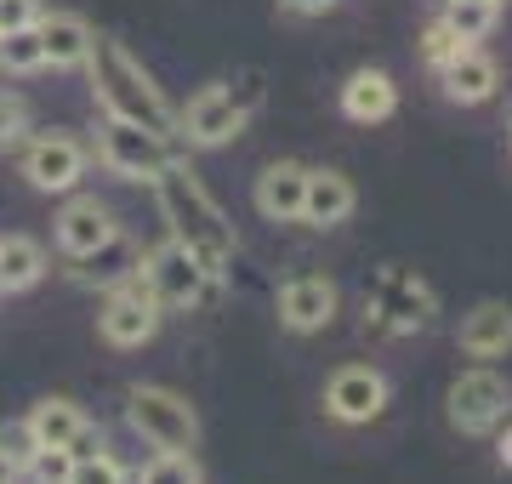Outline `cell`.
Returning <instances> with one entry per match:
<instances>
[{"label": "cell", "instance_id": "29", "mask_svg": "<svg viewBox=\"0 0 512 484\" xmlns=\"http://www.w3.org/2000/svg\"><path fill=\"white\" fill-rule=\"evenodd\" d=\"M29 467H35L40 484H63V479H69V467H74V456H69V450H35Z\"/></svg>", "mask_w": 512, "mask_h": 484}, {"label": "cell", "instance_id": "3", "mask_svg": "<svg viewBox=\"0 0 512 484\" xmlns=\"http://www.w3.org/2000/svg\"><path fill=\"white\" fill-rule=\"evenodd\" d=\"M365 308H370V325L387 336H410V331H427L433 314H439V297L433 285L416 280L410 268H382L376 285L365 291Z\"/></svg>", "mask_w": 512, "mask_h": 484}, {"label": "cell", "instance_id": "27", "mask_svg": "<svg viewBox=\"0 0 512 484\" xmlns=\"http://www.w3.org/2000/svg\"><path fill=\"white\" fill-rule=\"evenodd\" d=\"M461 46H467V40H461L456 29L444 23V18H433V23H427V29H421V57H427L433 69H444V63H450V57H456Z\"/></svg>", "mask_w": 512, "mask_h": 484}, {"label": "cell", "instance_id": "17", "mask_svg": "<svg viewBox=\"0 0 512 484\" xmlns=\"http://www.w3.org/2000/svg\"><path fill=\"white\" fill-rule=\"evenodd\" d=\"M439 75H444V97H450V103H484V97H495V86H501L495 57L478 52V46H461Z\"/></svg>", "mask_w": 512, "mask_h": 484}, {"label": "cell", "instance_id": "20", "mask_svg": "<svg viewBox=\"0 0 512 484\" xmlns=\"http://www.w3.org/2000/svg\"><path fill=\"white\" fill-rule=\"evenodd\" d=\"M137 262H143V251L126 240V234H114V240H103L97 251H86V257H74V280L80 285H120V280H131L137 274Z\"/></svg>", "mask_w": 512, "mask_h": 484}, {"label": "cell", "instance_id": "12", "mask_svg": "<svg viewBox=\"0 0 512 484\" xmlns=\"http://www.w3.org/2000/svg\"><path fill=\"white\" fill-rule=\"evenodd\" d=\"M279 319L291 331H325L336 319V285L325 274H296V280L279 285Z\"/></svg>", "mask_w": 512, "mask_h": 484}, {"label": "cell", "instance_id": "25", "mask_svg": "<svg viewBox=\"0 0 512 484\" xmlns=\"http://www.w3.org/2000/svg\"><path fill=\"white\" fill-rule=\"evenodd\" d=\"M137 484H205V473H200V462H194V450H160V456L143 467Z\"/></svg>", "mask_w": 512, "mask_h": 484}, {"label": "cell", "instance_id": "1", "mask_svg": "<svg viewBox=\"0 0 512 484\" xmlns=\"http://www.w3.org/2000/svg\"><path fill=\"white\" fill-rule=\"evenodd\" d=\"M148 183H154V200H160V217H165V228H171V240L183 245L205 274L222 280V274L234 268L239 234H234V223H228V211L211 200V188L200 183V171L188 166V160H165Z\"/></svg>", "mask_w": 512, "mask_h": 484}, {"label": "cell", "instance_id": "24", "mask_svg": "<svg viewBox=\"0 0 512 484\" xmlns=\"http://www.w3.org/2000/svg\"><path fill=\"white\" fill-rule=\"evenodd\" d=\"M0 69H6V75H35V69H46V52H40L35 29H12V35H0Z\"/></svg>", "mask_w": 512, "mask_h": 484}, {"label": "cell", "instance_id": "7", "mask_svg": "<svg viewBox=\"0 0 512 484\" xmlns=\"http://www.w3.org/2000/svg\"><path fill=\"white\" fill-rule=\"evenodd\" d=\"M160 302H154V291L143 285V274H131V280L109 285V297H103V314H97V331H103V342H114V348H143L148 336L160 331Z\"/></svg>", "mask_w": 512, "mask_h": 484}, {"label": "cell", "instance_id": "14", "mask_svg": "<svg viewBox=\"0 0 512 484\" xmlns=\"http://www.w3.org/2000/svg\"><path fill=\"white\" fill-rule=\"evenodd\" d=\"M35 35H40V52H46L52 69H86V52H92L97 29L80 12H40Z\"/></svg>", "mask_w": 512, "mask_h": 484}, {"label": "cell", "instance_id": "8", "mask_svg": "<svg viewBox=\"0 0 512 484\" xmlns=\"http://www.w3.org/2000/svg\"><path fill=\"white\" fill-rule=\"evenodd\" d=\"M512 410V388L495 371H467L450 382V428L456 433H495Z\"/></svg>", "mask_w": 512, "mask_h": 484}, {"label": "cell", "instance_id": "11", "mask_svg": "<svg viewBox=\"0 0 512 484\" xmlns=\"http://www.w3.org/2000/svg\"><path fill=\"white\" fill-rule=\"evenodd\" d=\"M245 120H251V114L234 103L228 86H205V92L177 114V131H183L188 143H200V149H217V143H228V137L245 131Z\"/></svg>", "mask_w": 512, "mask_h": 484}, {"label": "cell", "instance_id": "33", "mask_svg": "<svg viewBox=\"0 0 512 484\" xmlns=\"http://www.w3.org/2000/svg\"><path fill=\"white\" fill-rule=\"evenodd\" d=\"M285 6H291V12H308V18H319V12H330V6H336V0H285Z\"/></svg>", "mask_w": 512, "mask_h": 484}, {"label": "cell", "instance_id": "15", "mask_svg": "<svg viewBox=\"0 0 512 484\" xmlns=\"http://www.w3.org/2000/svg\"><path fill=\"white\" fill-rule=\"evenodd\" d=\"M302 188H308V166L302 160H274L256 177V211L268 223H296L302 217Z\"/></svg>", "mask_w": 512, "mask_h": 484}, {"label": "cell", "instance_id": "34", "mask_svg": "<svg viewBox=\"0 0 512 484\" xmlns=\"http://www.w3.org/2000/svg\"><path fill=\"white\" fill-rule=\"evenodd\" d=\"M18 473H23V467L12 462V456H6V450H0V484H18Z\"/></svg>", "mask_w": 512, "mask_h": 484}, {"label": "cell", "instance_id": "6", "mask_svg": "<svg viewBox=\"0 0 512 484\" xmlns=\"http://www.w3.org/2000/svg\"><path fill=\"white\" fill-rule=\"evenodd\" d=\"M97 154H103L109 171H120L131 183H148V177L171 160V137H154V131L137 126V120L103 114V126H97Z\"/></svg>", "mask_w": 512, "mask_h": 484}, {"label": "cell", "instance_id": "9", "mask_svg": "<svg viewBox=\"0 0 512 484\" xmlns=\"http://www.w3.org/2000/svg\"><path fill=\"white\" fill-rule=\"evenodd\" d=\"M325 410L348 428H365L387 410V376L370 371V365H342V371L325 382Z\"/></svg>", "mask_w": 512, "mask_h": 484}, {"label": "cell", "instance_id": "32", "mask_svg": "<svg viewBox=\"0 0 512 484\" xmlns=\"http://www.w3.org/2000/svg\"><path fill=\"white\" fill-rule=\"evenodd\" d=\"M495 462H501V467L512 473V422L501 428V439H495Z\"/></svg>", "mask_w": 512, "mask_h": 484}, {"label": "cell", "instance_id": "23", "mask_svg": "<svg viewBox=\"0 0 512 484\" xmlns=\"http://www.w3.org/2000/svg\"><path fill=\"white\" fill-rule=\"evenodd\" d=\"M495 18H501V0H450V12H444V23H450L467 46L490 35Z\"/></svg>", "mask_w": 512, "mask_h": 484}, {"label": "cell", "instance_id": "2", "mask_svg": "<svg viewBox=\"0 0 512 484\" xmlns=\"http://www.w3.org/2000/svg\"><path fill=\"white\" fill-rule=\"evenodd\" d=\"M86 75H92V97L103 114H120V120H137L154 137H177V109L165 103V92L154 86L143 63L109 35H92V52H86Z\"/></svg>", "mask_w": 512, "mask_h": 484}, {"label": "cell", "instance_id": "10", "mask_svg": "<svg viewBox=\"0 0 512 484\" xmlns=\"http://www.w3.org/2000/svg\"><path fill=\"white\" fill-rule=\"evenodd\" d=\"M23 177H29L40 194H69V188L86 177V149H80L74 137L46 131V137H35V143L23 149Z\"/></svg>", "mask_w": 512, "mask_h": 484}, {"label": "cell", "instance_id": "21", "mask_svg": "<svg viewBox=\"0 0 512 484\" xmlns=\"http://www.w3.org/2000/svg\"><path fill=\"white\" fill-rule=\"evenodd\" d=\"M40 274H46L40 240H29V234H0V291L18 297V291L40 285Z\"/></svg>", "mask_w": 512, "mask_h": 484}, {"label": "cell", "instance_id": "22", "mask_svg": "<svg viewBox=\"0 0 512 484\" xmlns=\"http://www.w3.org/2000/svg\"><path fill=\"white\" fill-rule=\"evenodd\" d=\"M86 428V410L74 405V399H40L35 410H29V433H35L40 450H69V439Z\"/></svg>", "mask_w": 512, "mask_h": 484}, {"label": "cell", "instance_id": "19", "mask_svg": "<svg viewBox=\"0 0 512 484\" xmlns=\"http://www.w3.org/2000/svg\"><path fill=\"white\" fill-rule=\"evenodd\" d=\"M393 109H399L393 75H382V69H353L348 86H342V114L359 120V126H376V120H387Z\"/></svg>", "mask_w": 512, "mask_h": 484}, {"label": "cell", "instance_id": "31", "mask_svg": "<svg viewBox=\"0 0 512 484\" xmlns=\"http://www.w3.org/2000/svg\"><path fill=\"white\" fill-rule=\"evenodd\" d=\"M35 18H40V0H0V35L35 29Z\"/></svg>", "mask_w": 512, "mask_h": 484}, {"label": "cell", "instance_id": "13", "mask_svg": "<svg viewBox=\"0 0 512 484\" xmlns=\"http://www.w3.org/2000/svg\"><path fill=\"white\" fill-rule=\"evenodd\" d=\"M120 228H114L109 205L92 200V194H74L63 211H57V245L69 251V257H86V251H97L103 240H114Z\"/></svg>", "mask_w": 512, "mask_h": 484}, {"label": "cell", "instance_id": "4", "mask_svg": "<svg viewBox=\"0 0 512 484\" xmlns=\"http://www.w3.org/2000/svg\"><path fill=\"white\" fill-rule=\"evenodd\" d=\"M137 274H143V285L154 291V302H160V308H171V314H188V308H200V302L217 297V274H205V268L188 257L177 240H165V245H154V251H143Z\"/></svg>", "mask_w": 512, "mask_h": 484}, {"label": "cell", "instance_id": "16", "mask_svg": "<svg viewBox=\"0 0 512 484\" xmlns=\"http://www.w3.org/2000/svg\"><path fill=\"white\" fill-rule=\"evenodd\" d=\"M353 205H359V194H353V183L342 177V171H308V188H302V217L296 223L308 228H336L353 217Z\"/></svg>", "mask_w": 512, "mask_h": 484}, {"label": "cell", "instance_id": "18", "mask_svg": "<svg viewBox=\"0 0 512 484\" xmlns=\"http://www.w3.org/2000/svg\"><path fill=\"white\" fill-rule=\"evenodd\" d=\"M461 354H473V359H501L512 348V308L507 302H478L473 314L461 319Z\"/></svg>", "mask_w": 512, "mask_h": 484}, {"label": "cell", "instance_id": "28", "mask_svg": "<svg viewBox=\"0 0 512 484\" xmlns=\"http://www.w3.org/2000/svg\"><path fill=\"white\" fill-rule=\"evenodd\" d=\"M23 131H29V103L18 92H0V154L18 149Z\"/></svg>", "mask_w": 512, "mask_h": 484}, {"label": "cell", "instance_id": "5", "mask_svg": "<svg viewBox=\"0 0 512 484\" xmlns=\"http://www.w3.org/2000/svg\"><path fill=\"white\" fill-rule=\"evenodd\" d=\"M126 422L137 439H148L154 450H194L200 439V416L183 393L171 388H131L126 399Z\"/></svg>", "mask_w": 512, "mask_h": 484}, {"label": "cell", "instance_id": "26", "mask_svg": "<svg viewBox=\"0 0 512 484\" xmlns=\"http://www.w3.org/2000/svg\"><path fill=\"white\" fill-rule=\"evenodd\" d=\"M63 484H131V473L114 462L109 450H92V456H74V467H69Z\"/></svg>", "mask_w": 512, "mask_h": 484}, {"label": "cell", "instance_id": "30", "mask_svg": "<svg viewBox=\"0 0 512 484\" xmlns=\"http://www.w3.org/2000/svg\"><path fill=\"white\" fill-rule=\"evenodd\" d=\"M0 450L12 456L18 467H29V456H35V433H29V422H12V428H0Z\"/></svg>", "mask_w": 512, "mask_h": 484}]
</instances>
